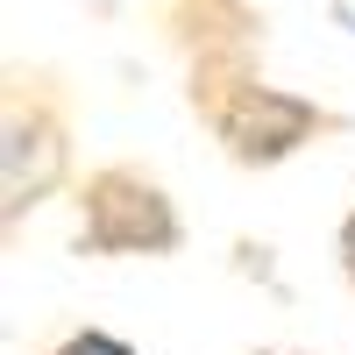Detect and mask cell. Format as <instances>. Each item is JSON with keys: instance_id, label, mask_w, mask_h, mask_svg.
<instances>
[{"instance_id": "1", "label": "cell", "mask_w": 355, "mask_h": 355, "mask_svg": "<svg viewBox=\"0 0 355 355\" xmlns=\"http://www.w3.org/2000/svg\"><path fill=\"white\" fill-rule=\"evenodd\" d=\"M192 100H199V114H206V128L227 142L234 164H284L291 150H306V142L327 128V114H320L313 100L249 78L242 57H199Z\"/></svg>"}, {"instance_id": "2", "label": "cell", "mask_w": 355, "mask_h": 355, "mask_svg": "<svg viewBox=\"0 0 355 355\" xmlns=\"http://www.w3.org/2000/svg\"><path fill=\"white\" fill-rule=\"evenodd\" d=\"M78 206H85V227H78L85 256H171L185 242V220H178V206L164 199V185L128 171V164L93 171Z\"/></svg>"}, {"instance_id": "3", "label": "cell", "mask_w": 355, "mask_h": 355, "mask_svg": "<svg viewBox=\"0 0 355 355\" xmlns=\"http://www.w3.org/2000/svg\"><path fill=\"white\" fill-rule=\"evenodd\" d=\"M57 171H64V128L50 114H15L8 121V220L57 185Z\"/></svg>"}, {"instance_id": "4", "label": "cell", "mask_w": 355, "mask_h": 355, "mask_svg": "<svg viewBox=\"0 0 355 355\" xmlns=\"http://www.w3.org/2000/svg\"><path fill=\"white\" fill-rule=\"evenodd\" d=\"M50 355H135V348L114 341V334H93V327H85V334H71V341H57Z\"/></svg>"}, {"instance_id": "5", "label": "cell", "mask_w": 355, "mask_h": 355, "mask_svg": "<svg viewBox=\"0 0 355 355\" xmlns=\"http://www.w3.org/2000/svg\"><path fill=\"white\" fill-rule=\"evenodd\" d=\"M341 277H348V284H355V214H348V220H341Z\"/></svg>"}]
</instances>
